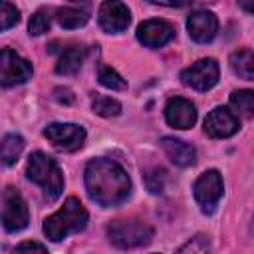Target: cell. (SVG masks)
<instances>
[{
  "instance_id": "1",
  "label": "cell",
  "mask_w": 254,
  "mask_h": 254,
  "mask_svg": "<svg viewBox=\"0 0 254 254\" xmlns=\"http://www.w3.org/2000/svg\"><path fill=\"white\" fill-rule=\"evenodd\" d=\"M85 190L99 206H117L131 194V179L111 159H93L85 167Z\"/></svg>"
},
{
  "instance_id": "2",
  "label": "cell",
  "mask_w": 254,
  "mask_h": 254,
  "mask_svg": "<svg viewBox=\"0 0 254 254\" xmlns=\"http://www.w3.org/2000/svg\"><path fill=\"white\" fill-rule=\"evenodd\" d=\"M85 224H87L85 206L75 196H69L58 212H54L52 216H48L44 220V234L52 242H60L65 236L83 230Z\"/></svg>"
},
{
  "instance_id": "3",
  "label": "cell",
  "mask_w": 254,
  "mask_h": 254,
  "mask_svg": "<svg viewBox=\"0 0 254 254\" xmlns=\"http://www.w3.org/2000/svg\"><path fill=\"white\" fill-rule=\"evenodd\" d=\"M26 177L38 187H42L44 198L50 202L56 200L64 190V177L56 159H52L42 151H36L30 155L26 165Z\"/></svg>"
},
{
  "instance_id": "4",
  "label": "cell",
  "mask_w": 254,
  "mask_h": 254,
  "mask_svg": "<svg viewBox=\"0 0 254 254\" xmlns=\"http://www.w3.org/2000/svg\"><path fill=\"white\" fill-rule=\"evenodd\" d=\"M107 238L113 246L129 250V248H139L151 242L153 238V228L143 222V220H115L107 226Z\"/></svg>"
},
{
  "instance_id": "5",
  "label": "cell",
  "mask_w": 254,
  "mask_h": 254,
  "mask_svg": "<svg viewBox=\"0 0 254 254\" xmlns=\"http://www.w3.org/2000/svg\"><path fill=\"white\" fill-rule=\"evenodd\" d=\"M28 204L14 187H6L2 192V226L6 232H18L28 226Z\"/></svg>"
},
{
  "instance_id": "6",
  "label": "cell",
  "mask_w": 254,
  "mask_h": 254,
  "mask_svg": "<svg viewBox=\"0 0 254 254\" xmlns=\"http://www.w3.org/2000/svg\"><path fill=\"white\" fill-rule=\"evenodd\" d=\"M194 198L200 206V210L204 214H212L216 210V204L222 196V190H224V185H222V177L218 171L210 169V171H204L196 181H194Z\"/></svg>"
},
{
  "instance_id": "7",
  "label": "cell",
  "mask_w": 254,
  "mask_h": 254,
  "mask_svg": "<svg viewBox=\"0 0 254 254\" xmlns=\"http://www.w3.org/2000/svg\"><path fill=\"white\" fill-rule=\"evenodd\" d=\"M218 75H220V67H218L216 60L204 58V60L194 62L187 69H183L181 81L187 87H192L196 91H208L218 83Z\"/></svg>"
},
{
  "instance_id": "8",
  "label": "cell",
  "mask_w": 254,
  "mask_h": 254,
  "mask_svg": "<svg viewBox=\"0 0 254 254\" xmlns=\"http://www.w3.org/2000/svg\"><path fill=\"white\" fill-rule=\"evenodd\" d=\"M44 137L54 145V149L71 153L83 147L85 143V129L75 123H50L44 129Z\"/></svg>"
},
{
  "instance_id": "9",
  "label": "cell",
  "mask_w": 254,
  "mask_h": 254,
  "mask_svg": "<svg viewBox=\"0 0 254 254\" xmlns=\"http://www.w3.org/2000/svg\"><path fill=\"white\" fill-rule=\"evenodd\" d=\"M32 73H34L32 64L22 56H18L14 50L4 48L0 52V83L4 87L26 83L32 77Z\"/></svg>"
},
{
  "instance_id": "10",
  "label": "cell",
  "mask_w": 254,
  "mask_h": 254,
  "mask_svg": "<svg viewBox=\"0 0 254 254\" xmlns=\"http://www.w3.org/2000/svg\"><path fill=\"white\" fill-rule=\"evenodd\" d=\"M97 22L103 32L107 34H119L127 30L131 22V12L121 0H103L97 10Z\"/></svg>"
},
{
  "instance_id": "11",
  "label": "cell",
  "mask_w": 254,
  "mask_h": 254,
  "mask_svg": "<svg viewBox=\"0 0 254 254\" xmlns=\"http://www.w3.org/2000/svg\"><path fill=\"white\" fill-rule=\"evenodd\" d=\"M204 133L212 139H226L238 131V117L226 107H214L204 117Z\"/></svg>"
},
{
  "instance_id": "12",
  "label": "cell",
  "mask_w": 254,
  "mask_h": 254,
  "mask_svg": "<svg viewBox=\"0 0 254 254\" xmlns=\"http://www.w3.org/2000/svg\"><path fill=\"white\" fill-rule=\"evenodd\" d=\"M175 38L173 24L165 20H145L137 26V40L145 48H161Z\"/></svg>"
},
{
  "instance_id": "13",
  "label": "cell",
  "mask_w": 254,
  "mask_h": 254,
  "mask_svg": "<svg viewBox=\"0 0 254 254\" xmlns=\"http://www.w3.org/2000/svg\"><path fill=\"white\" fill-rule=\"evenodd\" d=\"M189 36L198 44H208L218 32V20L210 10H196L187 18Z\"/></svg>"
},
{
  "instance_id": "14",
  "label": "cell",
  "mask_w": 254,
  "mask_h": 254,
  "mask_svg": "<svg viewBox=\"0 0 254 254\" xmlns=\"http://www.w3.org/2000/svg\"><path fill=\"white\" fill-rule=\"evenodd\" d=\"M165 119L175 129H190L196 123V107L185 97H171L165 105Z\"/></svg>"
},
{
  "instance_id": "15",
  "label": "cell",
  "mask_w": 254,
  "mask_h": 254,
  "mask_svg": "<svg viewBox=\"0 0 254 254\" xmlns=\"http://www.w3.org/2000/svg\"><path fill=\"white\" fill-rule=\"evenodd\" d=\"M161 147L171 159V163H175L177 167H192L196 163V149L190 143H185L175 137H163Z\"/></svg>"
},
{
  "instance_id": "16",
  "label": "cell",
  "mask_w": 254,
  "mask_h": 254,
  "mask_svg": "<svg viewBox=\"0 0 254 254\" xmlns=\"http://www.w3.org/2000/svg\"><path fill=\"white\" fill-rule=\"evenodd\" d=\"M230 67L238 77L254 81V52L246 50V48L232 52L230 54Z\"/></svg>"
},
{
  "instance_id": "17",
  "label": "cell",
  "mask_w": 254,
  "mask_h": 254,
  "mask_svg": "<svg viewBox=\"0 0 254 254\" xmlns=\"http://www.w3.org/2000/svg\"><path fill=\"white\" fill-rule=\"evenodd\" d=\"M83 50L79 48H67L65 52H62L58 64H56V71L60 75H73L79 71L81 64H83Z\"/></svg>"
},
{
  "instance_id": "18",
  "label": "cell",
  "mask_w": 254,
  "mask_h": 254,
  "mask_svg": "<svg viewBox=\"0 0 254 254\" xmlns=\"http://www.w3.org/2000/svg\"><path fill=\"white\" fill-rule=\"evenodd\" d=\"M56 20L62 28L65 30H75V28H81L87 24L89 20V12L87 10H79V8H71V6H65V8H60L56 12Z\"/></svg>"
},
{
  "instance_id": "19",
  "label": "cell",
  "mask_w": 254,
  "mask_h": 254,
  "mask_svg": "<svg viewBox=\"0 0 254 254\" xmlns=\"http://www.w3.org/2000/svg\"><path fill=\"white\" fill-rule=\"evenodd\" d=\"M24 151V139L18 133H8L2 139V147H0V155H2V163L4 165H14L20 155Z\"/></svg>"
},
{
  "instance_id": "20",
  "label": "cell",
  "mask_w": 254,
  "mask_h": 254,
  "mask_svg": "<svg viewBox=\"0 0 254 254\" xmlns=\"http://www.w3.org/2000/svg\"><path fill=\"white\" fill-rule=\"evenodd\" d=\"M230 105L240 117H254V91L252 89H236L230 95Z\"/></svg>"
},
{
  "instance_id": "21",
  "label": "cell",
  "mask_w": 254,
  "mask_h": 254,
  "mask_svg": "<svg viewBox=\"0 0 254 254\" xmlns=\"http://www.w3.org/2000/svg\"><path fill=\"white\" fill-rule=\"evenodd\" d=\"M97 79H99V83H101L103 87H107V89H111V91H125V89H127V81H125L113 67H109V65H105V64L99 65V69H97Z\"/></svg>"
},
{
  "instance_id": "22",
  "label": "cell",
  "mask_w": 254,
  "mask_h": 254,
  "mask_svg": "<svg viewBox=\"0 0 254 254\" xmlns=\"http://www.w3.org/2000/svg\"><path fill=\"white\" fill-rule=\"evenodd\" d=\"M91 109L93 113H97L99 117H117L121 113V103L113 97H107V95H97L93 101H91Z\"/></svg>"
},
{
  "instance_id": "23",
  "label": "cell",
  "mask_w": 254,
  "mask_h": 254,
  "mask_svg": "<svg viewBox=\"0 0 254 254\" xmlns=\"http://www.w3.org/2000/svg\"><path fill=\"white\" fill-rule=\"evenodd\" d=\"M50 24H52V10L50 8H40L34 12V16L30 18V24H28V32L32 36H40L44 32L50 30Z\"/></svg>"
},
{
  "instance_id": "24",
  "label": "cell",
  "mask_w": 254,
  "mask_h": 254,
  "mask_svg": "<svg viewBox=\"0 0 254 254\" xmlns=\"http://www.w3.org/2000/svg\"><path fill=\"white\" fill-rule=\"evenodd\" d=\"M0 4H2L0 28H2V32H6V30H10L12 26H16V24L20 22V12H18V8H16V6H12L8 0H2Z\"/></svg>"
},
{
  "instance_id": "25",
  "label": "cell",
  "mask_w": 254,
  "mask_h": 254,
  "mask_svg": "<svg viewBox=\"0 0 254 254\" xmlns=\"http://www.w3.org/2000/svg\"><path fill=\"white\" fill-rule=\"evenodd\" d=\"M165 181H167V173H165V169H153V171H149L147 177H145L147 189H149L153 194L163 192V189H165Z\"/></svg>"
},
{
  "instance_id": "26",
  "label": "cell",
  "mask_w": 254,
  "mask_h": 254,
  "mask_svg": "<svg viewBox=\"0 0 254 254\" xmlns=\"http://www.w3.org/2000/svg\"><path fill=\"white\" fill-rule=\"evenodd\" d=\"M208 248H210V244H208V236L198 234V236L190 238L185 246H181L179 252H204V250H208Z\"/></svg>"
},
{
  "instance_id": "27",
  "label": "cell",
  "mask_w": 254,
  "mask_h": 254,
  "mask_svg": "<svg viewBox=\"0 0 254 254\" xmlns=\"http://www.w3.org/2000/svg\"><path fill=\"white\" fill-rule=\"evenodd\" d=\"M54 99L58 101V103H64V105H69V103H73V91L69 89V87H56L54 89Z\"/></svg>"
},
{
  "instance_id": "28",
  "label": "cell",
  "mask_w": 254,
  "mask_h": 254,
  "mask_svg": "<svg viewBox=\"0 0 254 254\" xmlns=\"http://www.w3.org/2000/svg\"><path fill=\"white\" fill-rule=\"evenodd\" d=\"M151 4H161V6H171V8H183V6H189L192 4L194 0H147Z\"/></svg>"
},
{
  "instance_id": "29",
  "label": "cell",
  "mask_w": 254,
  "mask_h": 254,
  "mask_svg": "<svg viewBox=\"0 0 254 254\" xmlns=\"http://www.w3.org/2000/svg\"><path fill=\"white\" fill-rule=\"evenodd\" d=\"M26 250H36V252H46L48 248L40 242H22L16 246V252H26Z\"/></svg>"
},
{
  "instance_id": "30",
  "label": "cell",
  "mask_w": 254,
  "mask_h": 254,
  "mask_svg": "<svg viewBox=\"0 0 254 254\" xmlns=\"http://www.w3.org/2000/svg\"><path fill=\"white\" fill-rule=\"evenodd\" d=\"M236 2H238V6H240L244 12L254 14V0H236Z\"/></svg>"
},
{
  "instance_id": "31",
  "label": "cell",
  "mask_w": 254,
  "mask_h": 254,
  "mask_svg": "<svg viewBox=\"0 0 254 254\" xmlns=\"http://www.w3.org/2000/svg\"><path fill=\"white\" fill-rule=\"evenodd\" d=\"M71 2H87V0H71Z\"/></svg>"
}]
</instances>
